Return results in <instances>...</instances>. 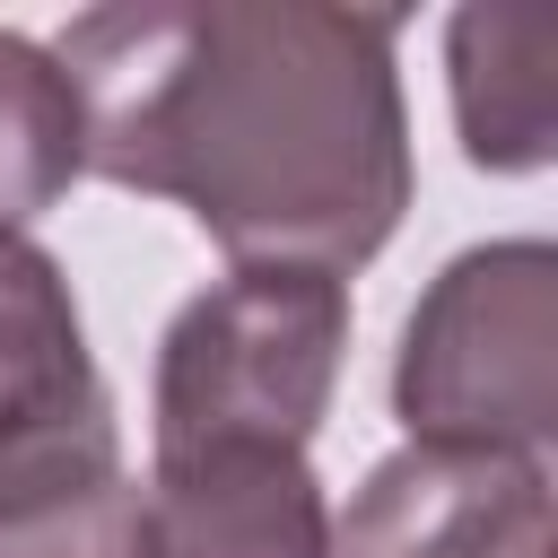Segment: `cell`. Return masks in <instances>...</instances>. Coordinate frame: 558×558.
Returning a JSON list of instances; mask_svg holds the SVG:
<instances>
[{
  "mask_svg": "<svg viewBox=\"0 0 558 558\" xmlns=\"http://www.w3.org/2000/svg\"><path fill=\"white\" fill-rule=\"evenodd\" d=\"M0 558H140V488L113 471L78 497L0 514Z\"/></svg>",
  "mask_w": 558,
  "mask_h": 558,
  "instance_id": "cell-9",
  "label": "cell"
},
{
  "mask_svg": "<svg viewBox=\"0 0 558 558\" xmlns=\"http://www.w3.org/2000/svg\"><path fill=\"white\" fill-rule=\"evenodd\" d=\"M122 471L113 392L87 357L61 262L0 235V514L78 497Z\"/></svg>",
  "mask_w": 558,
  "mask_h": 558,
  "instance_id": "cell-4",
  "label": "cell"
},
{
  "mask_svg": "<svg viewBox=\"0 0 558 558\" xmlns=\"http://www.w3.org/2000/svg\"><path fill=\"white\" fill-rule=\"evenodd\" d=\"M78 174H87L78 96L52 44H26L0 26V235H26Z\"/></svg>",
  "mask_w": 558,
  "mask_h": 558,
  "instance_id": "cell-8",
  "label": "cell"
},
{
  "mask_svg": "<svg viewBox=\"0 0 558 558\" xmlns=\"http://www.w3.org/2000/svg\"><path fill=\"white\" fill-rule=\"evenodd\" d=\"M349 349V288L296 262H235L157 340V453L192 445H288L331 410Z\"/></svg>",
  "mask_w": 558,
  "mask_h": 558,
  "instance_id": "cell-2",
  "label": "cell"
},
{
  "mask_svg": "<svg viewBox=\"0 0 558 558\" xmlns=\"http://www.w3.org/2000/svg\"><path fill=\"white\" fill-rule=\"evenodd\" d=\"M331 506L288 445H192L157 453L140 488V558H323Z\"/></svg>",
  "mask_w": 558,
  "mask_h": 558,
  "instance_id": "cell-6",
  "label": "cell"
},
{
  "mask_svg": "<svg viewBox=\"0 0 558 558\" xmlns=\"http://www.w3.org/2000/svg\"><path fill=\"white\" fill-rule=\"evenodd\" d=\"M392 410L410 445L541 453L558 436V253L541 235L471 244L418 296Z\"/></svg>",
  "mask_w": 558,
  "mask_h": 558,
  "instance_id": "cell-3",
  "label": "cell"
},
{
  "mask_svg": "<svg viewBox=\"0 0 558 558\" xmlns=\"http://www.w3.org/2000/svg\"><path fill=\"white\" fill-rule=\"evenodd\" d=\"M323 558H549V462L401 445L357 480Z\"/></svg>",
  "mask_w": 558,
  "mask_h": 558,
  "instance_id": "cell-5",
  "label": "cell"
},
{
  "mask_svg": "<svg viewBox=\"0 0 558 558\" xmlns=\"http://www.w3.org/2000/svg\"><path fill=\"white\" fill-rule=\"evenodd\" d=\"M453 61V131L462 157L488 174H532L558 148V9L488 0L462 9L445 35Z\"/></svg>",
  "mask_w": 558,
  "mask_h": 558,
  "instance_id": "cell-7",
  "label": "cell"
},
{
  "mask_svg": "<svg viewBox=\"0 0 558 558\" xmlns=\"http://www.w3.org/2000/svg\"><path fill=\"white\" fill-rule=\"evenodd\" d=\"M401 17L340 0H122L61 26L87 174L192 209L235 262L357 270L410 209Z\"/></svg>",
  "mask_w": 558,
  "mask_h": 558,
  "instance_id": "cell-1",
  "label": "cell"
}]
</instances>
